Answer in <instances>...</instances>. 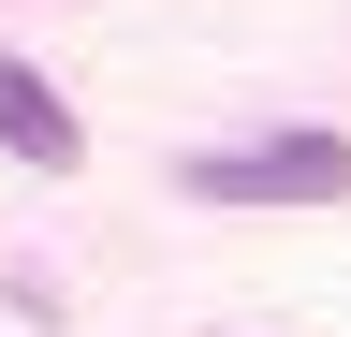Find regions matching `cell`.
I'll use <instances>...</instances> for the list:
<instances>
[{"label":"cell","mask_w":351,"mask_h":337,"mask_svg":"<svg viewBox=\"0 0 351 337\" xmlns=\"http://www.w3.org/2000/svg\"><path fill=\"white\" fill-rule=\"evenodd\" d=\"M191 205H351V132H263V147H205Z\"/></svg>","instance_id":"6da1fadb"},{"label":"cell","mask_w":351,"mask_h":337,"mask_svg":"<svg viewBox=\"0 0 351 337\" xmlns=\"http://www.w3.org/2000/svg\"><path fill=\"white\" fill-rule=\"evenodd\" d=\"M0 147H15V161H44V176H73V161H88V132H73V103L44 89L29 59H0Z\"/></svg>","instance_id":"7a4b0ae2"}]
</instances>
